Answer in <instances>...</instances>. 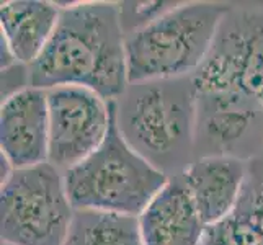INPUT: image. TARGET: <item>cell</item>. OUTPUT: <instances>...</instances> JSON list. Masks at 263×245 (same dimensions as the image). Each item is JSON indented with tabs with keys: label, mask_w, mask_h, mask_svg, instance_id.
<instances>
[{
	"label": "cell",
	"mask_w": 263,
	"mask_h": 245,
	"mask_svg": "<svg viewBox=\"0 0 263 245\" xmlns=\"http://www.w3.org/2000/svg\"><path fill=\"white\" fill-rule=\"evenodd\" d=\"M28 70L31 87H84L110 102L118 100L129 85L120 4L61 7L49 43Z\"/></svg>",
	"instance_id": "cell-1"
},
{
	"label": "cell",
	"mask_w": 263,
	"mask_h": 245,
	"mask_svg": "<svg viewBox=\"0 0 263 245\" xmlns=\"http://www.w3.org/2000/svg\"><path fill=\"white\" fill-rule=\"evenodd\" d=\"M196 97L192 76L133 82L115 100L123 139L168 178L196 160Z\"/></svg>",
	"instance_id": "cell-2"
},
{
	"label": "cell",
	"mask_w": 263,
	"mask_h": 245,
	"mask_svg": "<svg viewBox=\"0 0 263 245\" xmlns=\"http://www.w3.org/2000/svg\"><path fill=\"white\" fill-rule=\"evenodd\" d=\"M229 7L224 2H181L126 34L129 84L195 76L211 51Z\"/></svg>",
	"instance_id": "cell-3"
},
{
	"label": "cell",
	"mask_w": 263,
	"mask_h": 245,
	"mask_svg": "<svg viewBox=\"0 0 263 245\" xmlns=\"http://www.w3.org/2000/svg\"><path fill=\"white\" fill-rule=\"evenodd\" d=\"M67 195L76 211H100L139 217L168 177L141 157L123 139L113 121L93 154L64 172Z\"/></svg>",
	"instance_id": "cell-4"
},
{
	"label": "cell",
	"mask_w": 263,
	"mask_h": 245,
	"mask_svg": "<svg viewBox=\"0 0 263 245\" xmlns=\"http://www.w3.org/2000/svg\"><path fill=\"white\" fill-rule=\"evenodd\" d=\"M74 214L64 174L52 163L12 168L2 177L4 245H64Z\"/></svg>",
	"instance_id": "cell-5"
},
{
	"label": "cell",
	"mask_w": 263,
	"mask_h": 245,
	"mask_svg": "<svg viewBox=\"0 0 263 245\" xmlns=\"http://www.w3.org/2000/svg\"><path fill=\"white\" fill-rule=\"evenodd\" d=\"M193 80L196 90L242 92L263 100V2L231 4Z\"/></svg>",
	"instance_id": "cell-6"
},
{
	"label": "cell",
	"mask_w": 263,
	"mask_h": 245,
	"mask_svg": "<svg viewBox=\"0 0 263 245\" xmlns=\"http://www.w3.org/2000/svg\"><path fill=\"white\" fill-rule=\"evenodd\" d=\"M263 154V100L242 92L198 90L195 156L250 162Z\"/></svg>",
	"instance_id": "cell-7"
},
{
	"label": "cell",
	"mask_w": 263,
	"mask_h": 245,
	"mask_svg": "<svg viewBox=\"0 0 263 245\" xmlns=\"http://www.w3.org/2000/svg\"><path fill=\"white\" fill-rule=\"evenodd\" d=\"M46 92L48 162L64 174L102 146L113 121V102L84 87H54Z\"/></svg>",
	"instance_id": "cell-8"
},
{
	"label": "cell",
	"mask_w": 263,
	"mask_h": 245,
	"mask_svg": "<svg viewBox=\"0 0 263 245\" xmlns=\"http://www.w3.org/2000/svg\"><path fill=\"white\" fill-rule=\"evenodd\" d=\"M0 149L10 168H26L48 162L49 111L48 92L26 87L2 98Z\"/></svg>",
	"instance_id": "cell-9"
},
{
	"label": "cell",
	"mask_w": 263,
	"mask_h": 245,
	"mask_svg": "<svg viewBox=\"0 0 263 245\" xmlns=\"http://www.w3.org/2000/svg\"><path fill=\"white\" fill-rule=\"evenodd\" d=\"M138 221L144 245H201L208 229L183 174L167 180Z\"/></svg>",
	"instance_id": "cell-10"
},
{
	"label": "cell",
	"mask_w": 263,
	"mask_h": 245,
	"mask_svg": "<svg viewBox=\"0 0 263 245\" xmlns=\"http://www.w3.org/2000/svg\"><path fill=\"white\" fill-rule=\"evenodd\" d=\"M249 162L231 157L196 159L183 172V178L203 222H222L237 206L247 181Z\"/></svg>",
	"instance_id": "cell-11"
},
{
	"label": "cell",
	"mask_w": 263,
	"mask_h": 245,
	"mask_svg": "<svg viewBox=\"0 0 263 245\" xmlns=\"http://www.w3.org/2000/svg\"><path fill=\"white\" fill-rule=\"evenodd\" d=\"M61 7L46 0H8L0 8L2 67H30L41 56L59 20Z\"/></svg>",
	"instance_id": "cell-12"
},
{
	"label": "cell",
	"mask_w": 263,
	"mask_h": 245,
	"mask_svg": "<svg viewBox=\"0 0 263 245\" xmlns=\"http://www.w3.org/2000/svg\"><path fill=\"white\" fill-rule=\"evenodd\" d=\"M201 245H263V154L249 162L246 186L232 214L210 225Z\"/></svg>",
	"instance_id": "cell-13"
},
{
	"label": "cell",
	"mask_w": 263,
	"mask_h": 245,
	"mask_svg": "<svg viewBox=\"0 0 263 245\" xmlns=\"http://www.w3.org/2000/svg\"><path fill=\"white\" fill-rule=\"evenodd\" d=\"M64 245H144L134 216L76 211Z\"/></svg>",
	"instance_id": "cell-14"
},
{
	"label": "cell",
	"mask_w": 263,
	"mask_h": 245,
	"mask_svg": "<svg viewBox=\"0 0 263 245\" xmlns=\"http://www.w3.org/2000/svg\"><path fill=\"white\" fill-rule=\"evenodd\" d=\"M177 2H123L120 4L121 25L126 34L142 28L160 15L168 12Z\"/></svg>",
	"instance_id": "cell-15"
},
{
	"label": "cell",
	"mask_w": 263,
	"mask_h": 245,
	"mask_svg": "<svg viewBox=\"0 0 263 245\" xmlns=\"http://www.w3.org/2000/svg\"><path fill=\"white\" fill-rule=\"evenodd\" d=\"M2 245H4V243H2Z\"/></svg>",
	"instance_id": "cell-16"
}]
</instances>
